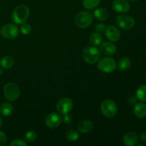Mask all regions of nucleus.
I'll list each match as a JSON object with an SVG mask.
<instances>
[{
	"label": "nucleus",
	"instance_id": "nucleus-28",
	"mask_svg": "<svg viewBox=\"0 0 146 146\" xmlns=\"http://www.w3.org/2000/svg\"><path fill=\"white\" fill-rule=\"evenodd\" d=\"M106 25L104 24H103V23H98V24H96L95 27H94V29H95L96 31H97V32L98 33H104V31H105L106 30Z\"/></svg>",
	"mask_w": 146,
	"mask_h": 146
},
{
	"label": "nucleus",
	"instance_id": "nucleus-30",
	"mask_svg": "<svg viewBox=\"0 0 146 146\" xmlns=\"http://www.w3.org/2000/svg\"><path fill=\"white\" fill-rule=\"evenodd\" d=\"M73 119L71 115H68V114H66V115H64V118H63V121H64V124L66 125H69V124L71 123Z\"/></svg>",
	"mask_w": 146,
	"mask_h": 146
},
{
	"label": "nucleus",
	"instance_id": "nucleus-22",
	"mask_svg": "<svg viewBox=\"0 0 146 146\" xmlns=\"http://www.w3.org/2000/svg\"><path fill=\"white\" fill-rule=\"evenodd\" d=\"M136 97L142 102L146 103V84L141 86L137 89Z\"/></svg>",
	"mask_w": 146,
	"mask_h": 146
},
{
	"label": "nucleus",
	"instance_id": "nucleus-3",
	"mask_svg": "<svg viewBox=\"0 0 146 146\" xmlns=\"http://www.w3.org/2000/svg\"><path fill=\"white\" fill-rule=\"evenodd\" d=\"M4 97L9 101H15L18 99L20 95V89L18 86L12 82L5 84L3 89Z\"/></svg>",
	"mask_w": 146,
	"mask_h": 146
},
{
	"label": "nucleus",
	"instance_id": "nucleus-7",
	"mask_svg": "<svg viewBox=\"0 0 146 146\" xmlns=\"http://www.w3.org/2000/svg\"><path fill=\"white\" fill-rule=\"evenodd\" d=\"M0 34L7 39H14L19 34V30L16 25L13 24H7L3 26L0 29Z\"/></svg>",
	"mask_w": 146,
	"mask_h": 146
},
{
	"label": "nucleus",
	"instance_id": "nucleus-15",
	"mask_svg": "<svg viewBox=\"0 0 146 146\" xmlns=\"http://www.w3.org/2000/svg\"><path fill=\"white\" fill-rule=\"evenodd\" d=\"M77 129L81 133H88L94 129V124L89 120H84L78 124Z\"/></svg>",
	"mask_w": 146,
	"mask_h": 146
},
{
	"label": "nucleus",
	"instance_id": "nucleus-35",
	"mask_svg": "<svg viewBox=\"0 0 146 146\" xmlns=\"http://www.w3.org/2000/svg\"><path fill=\"white\" fill-rule=\"evenodd\" d=\"M128 1H131V2H135V1H137L138 0H128Z\"/></svg>",
	"mask_w": 146,
	"mask_h": 146
},
{
	"label": "nucleus",
	"instance_id": "nucleus-1",
	"mask_svg": "<svg viewBox=\"0 0 146 146\" xmlns=\"http://www.w3.org/2000/svg\"><path fill=\"white\" fill-rule=\"evenodd\" d=\"M29 8L27 5L21 4L17 6L11 14L12 21L17 24H24L29 18Z\"/></svg>",
	"mask_w": 146,
	"mask_h": 146
},
{
	"label": "nucleus",
	"instance_id": "nucleus-16",
	"mask_svg": "<svg viewBox=\"0 0 146 146\" xmlns=\"http://www.w3.org/2000/svg\"><path fill=\"white\" fill-rule=\"evenodd\" d=\"M134 114L137 118H140V119H143V118L146 117V104H144V102H140L138 103L134 106Z\"/></svg>",
	"mask_w": 146,
	"mask_h": 146
},
{
	"label": "nucleus",
	"instance_id": "nucleus-6",
	"mask_svg": "<svg viewBox=\"0 0 146 146\" xmlns=\"http://www.w3.org/2000/svg\"><path fill=\"white\" fill-rule=\"evenodd\" d=\"M116 62L111 57H105L100 60L97 64L98 70L105 74H111L116 68Z\"/></svg>",
	"mask_w": 146,
	"mask_h": 146
},
{
	"label": "nucleus",
	"instance_id": "nucleus-23",
	"mask_svg": "<svg viewBox=\"0 0 146 146\" xmlns=\"http://www.w3.org/2000/svg\"><path fill=\"white\" fill-rule=\"evenodd\" d=\"M101 0H83V5L88 9H93L98 7Z\"/></svg>",
	"mask_w": 146,
	"mask_h": 146
},
{
	"label": "nucleus",
	"instance_id": "nucleus-2",
	"mask_svg": "<svg viewBox=\"0 0 146 146\" xmlns=\"http://www.w3.org/2000/svg\"><path fill=\"white\" fill-rule=\"evenodd\" d=\"M83 59L88 64H94L99 60L101 51L96 46H87L83 50Z\"/></svg>",
	"mask_w": 146,
	"mask_h": 146
},
{
	"label": "nucleus",
	"instance_id": "nucleus-29",
	"mask_svg": "<svg viewBox=\"0 0 146 146\" xmlns=\"http://www.w3.org/2000/svg\"><path fill=\"white\" fill-rule=\"evenodd\" d=\"M7 138L5 133L2 131H0V146H4L7 144Z\"/></svg>",
	"mask_w": 146,
	"mask_h": 146
},
{
	"label": "nucleus",
	"instance_id": "nucleus-10",
	"mask_svg": "<svg viewBox=\"0 0 146 146\" xmlns=\"http://www.w3.org/2000/svg\"><path fill=\"white\" fill-rule=\"evenodd\" d=\"M104 32L107 38L112 42H116L119 41L121 38V31L116 27L113 25L108 26L107 28H106Z\"/></svg>",
	"mask_w": 146,
	"mask_h": 146
},
{
	"label": "nucleus",
	"instance_id": "nucleus-18",
	"mask_svg": "<svg viewBox=\"0 0 146 146\" xmlns=\"http://www.w3.org/2000/svg\"><path fill=\"white\" fill-rule=\"evenodd\" d=\"M13 111H14V108L10 103H3L0 106V113L4 116H10L13 113Z\"/></svg>",
	"mask_w": 146,
	"mask_h": 146
},
{
	"label": "nucleus",
	"instance_id": "nucleus-8",
	"mask_svg": "<svg viewBox=\"0 0 146 146\" xmlns=\"http://www.w3.org/2000/svg\"><path fill=\"white\" fill-rule=\"evenodd\" d=\"M115 22L120 28L125 30L131 29L133 28L135 24V19L128 15L118 16L115 19Z\"/></svg>",
	"mask_w": 146,
	"mask_h": 146
},
{
	"label": "nucleus",
	"instance_id": "nucleus-21",
	"mask_svg": "<svg viewBox=\"0 0 146 146\" xmlns=\"http://www.w3.org/2000/svg\"><path fill=\"white\" fill-rule=\"evenodd\" d=\"M14 61L12 58V57L9 56H4L0 61V65L4 69H9L11 68L14 66Z\"/></svg>",
	"mask_w": 146,
	"mask_h": 146
},
{
	"label": "nucleus",
	"instance_id": "nucleus-14",
	"mask_svg": "<svg viewBox=\"0 0 146 146\" xmlns=\"http://www.w3.org/2000/svg\"><path fill=\"white\" fill-rule=\"evenodd\" d=\"M116 46L111 42H104L101 45V52L106 56H113L116 52Z\"/></svg>",
	"mask_w": 146,
	"mask_h": 146
},
{
	"label": "nucleus",
	"instance_id": "nucleus-20",
	"mask_svg": "<svg viewBox=\"0 0 146 146\" xmlns=\"http://www.w3.org/2000/svg\"><path fill=\"white\" fill-rule=\"evenodd\" d=\"M90 42L94 46H98L101 45L103 42V36L100 33L94 32L90 36Z\"/></svg>",
	"mask_w": 146,
	"mask_h": 146
},
{
	"label": "nucleus",
	"instance_id": "nucleus-9",
	"mask_svg": "<svg viewBox=\"0 0 146 146\" xmlns=\"http://www.w3.org/2000/svg\"><path fill=\"white\" fill-rule=\"evenodd\" d=\"M74 106L73 101L69 98H63L58 101L56 104V110L61 115H66L71 112Z\"/></svg>",
	"mask_w": 146,
	"mask_h": 146
},
{
	"label": "nucleus",
	"instance_id": "nucleus-31",
	"mask_svg": "<svg viewBox=\"0 0 146 146\" xmlns=\"http://www.w3.org/2000/svg\"><path fill=\"white\" fill-rule=\"evenodd\" d=\"M137 99H138V98H137V97L135 98V97H134V96H131L128 98V101H128V104H130V105H133V104H135V103H136Z\"/></svg>",
	"mask_w": 146,
	"mask_h": 146
},
{
	"label": "nucleus",
	"instance_id": "nucleus-26",
	"mask_svg": "<svg viewBox=\"0 0 146 146\" xmlns=\"http://www.w3.org/2000/svg\"><path fill=\"white\" fill-rule=\"evenodd\" d=\"M31 30H32V29H31V27L30 24H25V23L21 24V32L24 35H29L31 32Z\"/></svg>",
	"mask_w": 146,
	"mask_h": 146
},
{
	"label": "nucleus",
	"instance_id": "nucleus-27",
	"mask_svg": "<svg viewBox=\"0 0 146 146\" xmlns=\"http://www.w3.org/2000/svg\"><path fill=\"white\" fill-rule=\"evenodd\" d=\"M10 145L14 146V145H20V146H26L27 145V143L25 141H23L21 139H15L14 141H11L10 143Z\"/></svg>",
	"mask_w": 146,
	"mask_h": 146
},
{
	"label": "nucleus",
	"instance_id": "nucleus-12",
	"mask_svg": "<svg viewBox=\"0 0 146 146\" xmlns=\"http://www.w3.org/2000/svg\"><path fill=\"white\" fill-rule=\"evenodd\" d=\"M112 8L116 12L127 13L131 9V5L126 0H114Z\"/></svg>",
	"mask_w": 146,
	"mask_h": 146
},
{
	"label": "nucleus",
	"instance_id": "nucleus-32",
	"mask_svg": "<svg viewBox=\"0 0 146 146\" xmlns=\"http://www.w3.org/2000/svg\"><path fill=\"white\" fill-rule=\"evenodd\" d=\"M140 141L143 143H146V131L143 132L140 135Z\"/></svg>",
	"mask_w": 146,
	"mask_h": 146
},
{
	"label": "nucleus",
	"instance_id": "nucleus-25",
	"mask_svg": "<svg viewBox=\"0 0 146 146\" xmlns=\"http://www.w3.org/2000/svg\"><path fill=\"white\" fill-rule=\"evenodd\" d=\"M37 134L33 130H30L25 134V139L27 142L33 143L36 140Z\"/></svg>",
	"mask_w": 146,
	"mask_h": 146
},
{
	"label": "nucleus",
	"instance_id": "nucleus-5",
	"mask_svg": "<svg viewBox=\"0 0 146 146\" xmlns=\"http://www.w3.org/2000/svg\"><path fill=\"white\" fill-rule=\"evenodd\" d=\"M75 24L78 28L86 29L93 22V16L89 11H80L75 17Z\"/></svg>",
	"mask_w": 146,
	"mask_h": 146
},
{
	"label": "nucleus",
	"instance_id": "nucleus-13",
	"mask_svg": "<svg viewBox=\"0 0 146 146\" xmlns=\"http://www.w3.org/2000/svg\"><path fill=\"white\" fill-rule=\"evenodd\" d=\"M138 141V136L135 133L128 132L124 135L123 138V143L126 146H133L137 144Z\"/></svg>",
	"mask_w": 146,
	"mask_h": 146
},
{
	"label": "nucleus",
	"instance_id": "nucleus-36",
	"mask_svg": "<svg viewBox=\"0 0 146 146\" xmlns=\"http://www.w3.org/2000/svg\"><path fill=\"white\" fill-rule=\"evenodd\" d=\"M0 8H1V5H0Z\"/></svg>",
	"mask_w": 146,
	"mask_h": 146
},
{
	"label": "nucleus",
	"instance_id": "nucleus-19",
	"mask_svg": "<svg viewBox=\"0 0 146 146\" xmlns=\"http://www.w3.org/2000/svg\"><path fill=\"white\" fill-rule=\"evenodd\" d=\"M118 68L121 71H125L129 69L131 66V60L128 57H123L121 58L118 63Z\"/></svg>",
	"mask_w": 146,
	"mask_h": 146
},
{
	"label": "nucleus",
	"instance_id": "nucleus-34",
	"mask_svg": "<svg viewBox=\"0 0 146 146\" xmlns=\"http://www.w3.org/2000/svg\"><path fill=\"white\" fill-rule=\"evenodd\" d=\"M1 125H2V119H1V118L0 117V127L1 126Z\"/></svg>",
	"mask_w": 146,
	"mask_h": 146
},
{
	"label": "nucleus",
	"instance_id": "nucleus-11",
	"mask_svg": "<svg viewBox=\"0 0 146 146\" xmlns=\"http://www.w3.org/2000/svg\"><path fill=\"white\" fill-rule=\"evenodd\" d=\"M61 123V118L59 114L53 112L48 114L45 120V123L48 128L54 129L60 125Z\"/></svg>",
	"mask_w": 146,
	"mask_h": 146
},
{
	"label": "nucleus",
	"instance_id": "nucleus-17",
	"mask_svg": "<svg viewBox=\"0 0 146 146\" xmlns=\"http://www.w3.org/2000/svg\"><path fill=\"white\" fill-rule=\"evenodd\" d=\"M94 17L98 21H104L108 18V12L106 9L98 8L94 11Z\"/></svg>",
	"mask_w": 146,
	"mask_h": 146
},
{
	"label": "nucleus",
	"instance_id": "nucleus-33",
	"mask_svg": "<svg viewBox=\"0 0 146 146\" xmlns=\"http://www.w3.org/2000/svg\"><path fill=\"white\" fill-rule=\"evenodd\" d=\"M3 74H4V71L1 68H0V76L3 75Z\"/></svg>",
	"mask_w": 146,
	"mask_h": 146
},
{
	"label": "nucleus",
	"instance_id": "nucleus-24",
	"mask_svg": "<svg viewBox=\"0 0 146 146\" xmlns=\"http://www.w3.org/2000/svg\"><path fill=\"white\" fill-rule=\"evenodd\" d=\"M66 138L70 142H75L79 138V134L78 131L74 129L69 130L66 133Z\"/></svg>",
	"mask_w": 146,
	"mask_h": 146
},
{
	"label": "nucleus",
	"instance_id": "nucleus-4",
	"mask_svg": "<svg viewBox=\"0 0 146 146\" xmlns=\"http://www.w3.org/2000/svg\"><path fill=\"white\" fill-rule=\"evenodd\" d=\"M101 111L104 116L108 118H112L116 115L118 106L113 100L106 99L101 103Z\"/></svg>",
	"mask_w": 146,
	"mask_h": 146
}]
</instances>
